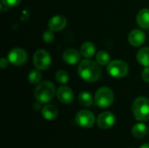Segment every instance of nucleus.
Listing matches in <instances>:
<instances>
[{
  "mask_svg": "<svg viewBox=\"0 0 149 148\" xmlns=\"http://www.w3.org/2000/svg\"><path fill=\"white\" fill-rule=\"evenodd\" d=\"M78 72L79 77L86 82H95L99 80L101 76L100 65L91 59L81 61L78 68Z\"/></svg>",
  "mask_w": 149,
  "mask_h": 148,
  "instance_id": "obj_1",
  "label": "nucleus"
},
{
  "mask_svg": "<svg viewBox=\"0 0 149 148\" xmlns=\"http://www.w3.org/2000/svg\"><path fill=\"white\" fill-rule=\"evenodd\" d=\"M55 95V86L50 81H44L38 85L34 91V98L40 103H48Z\"/></svg>",
  "mask_w": 149,
  "mask_h": 148,
  "instance_id": "obj_2",
  "label": "nucleus"
},
{
  "mask_svg": "<svg viewBox=\"0 0 149 148\" xmlns=\"http://www.w3.org/2000/svg\"><path fill=\"white\" fill-rule=\"evenodd\" d=\"M133 113L139 121L149 120V99L145 97L137 98L133 104Z\"/></svg>",
  "mask_w": 149,
  "mask_h": 148,
  "instance_id": "obj_3",
  "label": "nucleus"
},
{
  "mask_svg": "<svg viewBox=\"0 0 149 148\" xmlns=\"http://www.w3.org/2000/svg\"><path fill=\"white\" fill-rule=\"evenodd\" d=\"M114 95L109 87H100L95 93L94 103L100 108L109 107L113 102Z\"/></svg>",
  "mask_w": 149,
  "mask_h": 148,
  "instance_id": "obj_4",
  "label": "nucleus"
},
{
  "mask_svg": "<svg viewBox=\"0 0 149 148\" xmlns=\"http://www.w3.org/2000/svg\"><path fill=\"white\" fill-rule=\"evenodd\" d=\"M128 65L122 60H113L107 65V72L113 78L120 79L125 77L128 72Z\"/></svg>",
  "mask_w": 149,
  "mask_h": 148,
  "instance_id": "obj_5",
  "label": "nucleus"
},
{
  "mask_svg": "<svg viewBox=\"0 0 149 148\" xmlns=\"http://www.w3.org/2000/svg\"><path fill=\"white\" fill-rule=\"evenodd\" d=\"M52 59L49 52L44 49L38 50L33 55V65L39 71H45L49 68Z\"/></svg>",
  "mask_w": 149,
  "mask_h": 148,
  "instance_id": "obj_6",
  "label": "nucleus"
},
{
  "mask_svg": "<svg viewBox=\"0 0 149 148\" xmlns=\"http://www.w3.org/2000/svg\"><path fill=\"white\" fill-rule=\"evenodd\" d=\"M75 122L78 126L83 128H90L95 123L94 114L87 110L79 111L75 116Z\"/></svg>",
  "mask_w": 149,
  "mask_h": 148,
  "instance_id": "obj_7",
  "label": "nucleus"
},
{
  "mask_svg": "<svg viewBox=\"0 0 149 148\" xmlns=\"http://www.w3.org/2000/svg\"><path fill=\"white\" fill-rule=\"evenodd\" d=\"M27 53L22 48H14L10 51L8 54V59L10 64L16 66H20L25 64L27 60Z\"/></svg>",
  "mask_w": 149,
  "mask_h": 148,
  "instance_id": "obj_8",
  "label": "nucleus"
},
{
  "mask_svg": "<svg viewBox=\"0 0 149 148\" xmlns=\"http://www.w3.org/2000/svg\"><path fill=\"white\" fill-rule=\"evenodd\" d=\"M115 123V117L110 112H104L100 113L97 120V124L100 128L107 130L111 128Z\"/></svg>",
  "mask_w": 149,
  "mask_h": 148,
  "instance_id": "obj_9",
  "label": "nucleus"
},
{
  "mask_svg": "<svg viewBox=\"0 0 149 148\" xmlns=\"http://www.w3.org/2000/svg\"><path fill=\"white\" fill-rule=\"evenodd\" d=\"M57 98L62 104L68 105L73 101L74 94L70 87L60 86L57 91Z\"/></svg>",
  "mask_w": 149,
  "mask_h": 148,
  "instance_id": "obj_10",
  "label": "nucleus"
},
{
  "mask_svg": "<svg viewBox=\"0 0 149 148\" xmlns=\"http://www.w3.org/2000/svg\"><path fill=\"white\" fill-rule=\"evenodd\" d=\"M146 40V35L145 33L139 29H135L130 31L128 34V42L131 45L138 47L142 45L145 43Z\"/></svg>",
  "mask_w": 149,
  "mask_h": 148,
  "instance_id": "obj_11",
  "label": "nucleus"
},
{
  "mask_svg": "<svg viewBox=\"0 0 149 148\" xmlns=\"http://www.w3.org/2000/svg\"><path fill=\"white\" fill-rule=\"evenodd\" d=\"M67 21L65 17L60 15L52 17L48 22V28L53 31H60L64 30L66 26Z\"/></svg>",
  "mask_w": 149,
  "mask_h": 148,
  "instance_id": "obj_12",
  "label": "nucleus"
},
{
  "mask_svg": "<svg viewBox=\"0 0 149 148\" xmlns=\"http://www.w3.org/2000/svg\"><path fill=\"white\" fill-rule=\"evenodd\" d=\"M80 54L81 53H79V51H77L76 49H66L63 53V60L67 65H74L78 64L80 60Z\"/></svg>",
  "mask_w": 149,
  "mask_h": 148,
  "instance_id": "obj_13",
  "label": "nucleus"
},
{
  "mask_svg": "<svg viewBox=\"0 0 149 148\" xmlns=\"http://www.w3.org/2000/svg\"><path fill=\"white\" fill-rule=\"evenodd\" d=\"M136 21L138 25L142 29L149 28V9L141 10L136 17Z\"/></svg>",
  "mask_w": 149,
  "mask_h": 148,
  "instance_id": "obj_14",
  "label": "nucleus"
},
{
  "mask_svg": "<svg viewBox=\"0 0 149 148\" xmlns=\"http://www.w3.org/2000/svg\"><path fill=\"white\" fill-rule=\"evenodd\" d=\"M42 116L47 120H52L58 117V109L52 105H46L41 110Z\"/></svg>",
  "mask_w": 149,
  "mask_h": 148,
  "instance_id": "obj_15",
  "label": "nucleus"
},
{
  "mask_svg": "<svg viewBox=\"0 0 149 148\" xmlns=\"http://www.w3.org/2000/svg\"><path fill=\"white\" fill-rule=\"evenodd\" d=\"M136 58L139 64L145 67H149V47H144L139 50Z\"/></svg>",
  "mask_w": 149,
  "mask_h": 148,
  "instance_id": "obj_16",
  "label": "nucleus"
},
{
  "mask_svg": "<svg viewBox=\"0 0 149 148\" xmlns=\"http://www.w3.org/2000/svg\"><path fill=\"white\" fill-rule=\"evenodd\" d=\"M95 51H96L95 45L92 42H85L81 45L80 53L83 57H85L86 58H90L93 57V55L95 54Z\"/></svg>",
  "mask_w": 149,
  "mask_h": 148,
  "instance_id": "obj_17",
  "label": "nucleus"
},
{
  "mask_svg": "<svg viewBox=\"0 0 149 148\" xmlns=\"http://www.w3.org/2000/svg\"><path fill=\"white\" fill-rule=\"evenodd\" d=\"M147 132H148V128L144 123H137L132 128V134L136 139L143 138L147 134Z\"/></svg>",
  "mask_w": 149,
  "mask_h": 148,
  "instance_id": "obj_18",
  "label": "nucleus"
},
{
  "mask_svg": "<svg viewBox=\"0 0 149 148\" xmlns=\"http://www.w3.org/2000/svg\"><path fill=\"white\" fill-rule=\"evenodd\" d=\"M79 102L81 106L89 107L93 105V97L88 92H82L79 95Z\"/></svg>",
  "mask_w": 149,
  "mask_h": 148,
  "instance_id": "obj_19",
  "label": "nucleus"
},
{
  "mask_svg": "<svg viewBox=\"0 0 149 148\" xmlns=\"http://www.w3.org/2000/svg\"><path fill=\"white\" fill-rule=\"evenodd\" d=\"M96 60L100 65H108L110 63V55L105 51H100L96 54Z\"/></svg>",
  "mask_w": 149,
  "mask_h": 148,
  "instance_id": "obj_20",
  "label": "nucleus"
},
{
  "mask_svg": "<svg viewBox=\"0 0 149 148\" xmlns=\"http://www.w3.org/2000/svg\"><path fill=\"white\" fill-rule=\"evenodd\" d=\"M41 78H42V74L40 72L39 70H32L29 75H28V79H29V82L31 84H33V85H36L38 84L40 80H41Z\"/></svg>",
  "mask_w": 149,
  "mask_h": 148,
  "instance_id": "obj_21",
  "label": "nucleus"
},
{
  "mask_svg": "<svg viewBox=\"0 0 149 148\" xmlns=\"http://www.w3.org/2000/svg\"><path fill=\"white\" fill-rule=\"evenodd\" d=\"M55 78H56V80L60 83V84H66L68 81H69V76H68V73L64 71V70H59L56 72V75H55Z\"/></svg>",
  "mask_w": 149,
  "mask_h": 148,
  "instance_id": "obj_22",
  "label": "nucleus"
},
{
  "mask_svg": "<svg viewBox=\"0 0 149 148\" xmlns=\"http://www.w3.org/2000/svg\"><path fill=\"white\" fill-rule=\"evenodd\" d=\"M54 38V34H53V31L52 30H47L46 31L44 32L43 34V39L45 43H51Z\"/></svg>",
  "mask_w": 149,
  "mask_h": 148,
  "instance_id": "obj_23",
  "label": "nucleus"
},
{
  "mask_svg": "<svg viewBox=\"0 0 149 148\" xmlns=\"http://www.w3.org/2000/svg\"><path fill=\"white\" fill-rule=\"evenodd\" d=\"M22 0H2V3L6 7H15L21 3Z\"/></svg>",
  "mask_w": 149,
  "mask_h": 148,
  "instance_id": "obj_24",
  "label": "nucleus"
},
{
  "mask_svg": "<svg viewBox=\"0 0 149 148\" xmlns=\"http://www.w3.org/2000/svg\"><path fill=\"white\" fill-rule=\"evenodd\" d=\"M142 79L145 82H149V67H146L141 73Z\"/></svg>",
  "mask_w": 149,
  "mask_h": 148,
  "instance_id": "obj_25",
  "label": "nucleus"
},
{
  "mask_svg": "<svg viewBox=\"0 0 149 148\" xmlns=\"http://www.w3.org/2000/svg\"><path fill=\"white\" fill-rule=\"evenodd\" d=\"M8 62H9V59H7L5 58H2L0 59V66H1V68L3 69V68L7 67L8 66Z\"/></svg>",
  "mask_w": 149,
  "mask_h": 148,
  "instance_id": "obj_26",
  "label": "nucleus"
},
{
  "mask_svg": "<svg viewBox=\"0 0 149 148\" xmlns=\"http://www.w3.org/2000/svg\"><path fill=\"white\" fill-rule=\"evenodd\" d=\"M42 103H40V102H38V101H37V103H35L34 105H33V108L35 109V110H38V109H40V105H41Z\"/></svg>",
  "mask_w": 149,
  "mask_h": 148,
  "instance_id": "obj_27",
  "label": "nucleus"
},
{
  "mask_svg": "<svg viewBox=\"0 0 149 148\" xmlns=\"http://www.w3.org/2000/svg\"><path fill=\"white\" fill-rule=\"evenodd\" d=\"M139 148H149V143H145V144L141 145Z\"/></svg>",
  "mask_w": 149,
  "mask_h": 148,
  "instance_id": "obj_28",
  "label": "nucleus"
}]
</instances>
